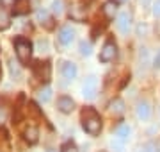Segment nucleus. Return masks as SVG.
Wrapping results in <instances>:
<instances>
[{
  "label": "nucleus",
  "instance_id": "nucleus-22",
  "mask_svg": "<svg viewBox=\"0 0 160 152\" xmlns=\"http://www.w3.org/2000/svg\"><path fill=\"white\" fill-rule=\"evenodd\" d=\"M61 152H78V149H77V145H75L73 141H66L61 147Z\"/></svg>",
  "mask_w": 160,
  "mask_h": 152
},
{
  "label": "nucleus",
  "instance_id": "nucleus-11",
  "mask_svg": "<svg viewBox=\"0 0 160 152\" xmlns=\"http://www.w3.org/2000/svg\"><path fill=\"white\" fill-rule=\"evenodd\" d=\"M36 18H38V22H39L45 29H53V18H52V14L46 9H39V11L36 13Z\"/></svg>",
  "mask_w": 160,
  "mask_h": 152
},
{
  "label": "nucleus",
  "instance_id": "nucleus-31",
  "mask_svg": "<svg viewBox=\"0 0 160 152\" xmlns=\"http://www.w3.org/2000/svg\"><path fill=\"white\" fill-rule=\"evenodd\" d=\"M0 152H9V150H7V149H0Z\"/></svg>",
  "mask_w": 160,
  "mask_h": 152
},
{
  "label": "nucleus",
  "instance_id": "nucleus-21",
  "mask_svg": "<svg viewBox=\"0 0 160 152\" xmlns=\"http://www.w3.org/2000/svg\"><path fill=\"white\" fill-rule=\"evenodd\" d=\"M80 54H82V56H91V43L80 41Z\"/></svg>",
  "mask_w": 160,
  "mask_h": 152
},
{
  "label": "nucleus",
  "instance_id": "nucleus-30",
  "mask_svg": "<svg viewBox=\"0 0 160 152\" xmlns=\"http://www.w3.org/2000/svg\"><path fill=\"white\" fill-rule=\"evenodd\" d=\"M141 2H142V6H148V4L151 2V0H141Z\"/></svg>",
  "mask_w": 160,
  "mask_h": 152
},
{
  "label": "nucleus",
  "instance_id": "nucleus-19",
  "mask_svg": "<svg viewBox=\"0 0 160 152\" xmlns=\"http://www.w3.org/2000/svg\"><path fill=\"white\" fill-rule=\"evenodd\" d=\"M9 72H11V75L14 77V79H20V77H22V70H20V66H18V63L14 59L9 61Z\"/></svg>",
  "mask_w": 160,
  "mask_h": 152
},
{
  "label": "nucleus",
  "instance_id": "nucleus-28",
  "mask_svg": "<svg viewBox=\"0 0 160 152\" xmlns=\"http://www.w3.org/2000/svg\"><path fill=\"white\" fill-rule=\"evenodd\" d=\"M0 4L4 7H11V6H14V0H0Z\"/></svg>",
  "mask_w": 160,
  "mask_h": 152
},
{
  "label": "nucleus",
  "instance_id": "nucleus-23",
  "mask_svg": "<svg viewBox=\"0 0 160 152\" xmlns=\"http://www.w3.org/2000/svg\"><path fill=\"white\" fill-rule=\"evenodd\" d=\"M110 147H112V150L114 152H123V141L121 140H112Z\"/></svg>",
  "mask_w": 160,
  "mask_h": 152
},
{
  "label": "nucleus",
  "instance_id": "nucleus-25",
  "mask_svg": "<svg viewBox=\"0 0 160 152\" xmlns=\"http://www.w3.org/2000/svg\"><path fill=\"white\" fill-rule=\"evenodd\" d=\"M153 14L157 18H160V0H155L153 2Z\"/></svg>",
  "mask_w": 160,
  "mask_h": 152
},
{
  "label": "nucleus",
  "instance_id": "nucleus-6",
  "mask_svg": "<svg viewBox=\"0 0 160 152\" xmlns=\"http://www.w3.org/2000/svg\"><path fill=\"white\" fill-rule=\"evenodd\" d=\"M96 91H98V79L94 75H89L84 81V86H82V95L86 97L87 100H91L96 97Z\"/></svg>",
  "mask_w": 160,
  "mask_h": 152
},
{
  "label": "nucleus",
  "instance_id": "nucleus-16",
  "mask_svg": "<svg viewBox=\"0 0 160 152\" xmlns=\"http://www.w3.org/2000/svg\"><path fill=\"white\" fill-rule=\"evenodd\" d=\"M69 18H71V20H77V22H82V20H84V7L73 6L69 9Z\"/></svg>",
  "mask_w": 160,
  "mask_h": 152
},
{
  "label": "nucleus",
  "instance_id": "nucleus-26",
  "mask_svg": "<svg viewBox=\"0 0 160 152\" xmlns=\"http://www.w3.org/2000/svg\"><path fill=\"white\" fill-rule=\"evenodd\" d=\"M146 152H160V149L155 145V143H148V145H146Z\"/></svg>",
  "mask_w": 160,
  "mask_h": 152
},
{
  "label": "nucleus",
  "instance_id": "nucleus-18",
  "mask_svg": "<svg viewBox=\"0 0 160 152\" xmlns=\"http://www.w3.org/2000/svg\"><path fill=\"white\" fill-rule=\"evenodd\" d=\"M11 27V16L4 9H0V30H6Z\"/></svg>",
  "mask_w": 160,
  "mask_h": 152
},
{
  "label": "nucleus",
  "instance_id": "nucleus-29",
  "mask_svg": "<svg viewBox=\"0 0 160 152\" xmlns=\"http://www.w3.org/2000/svg\"><path fill=\"white\" fill-rule=\"evenodd\" d=\"M4 120H6V109L0 107V122H4Z\"/></svg>",
  "mask_w": 160,
  "mask_h": 152
},
{
  "label": "nucleus",
  "instance_id": "nucleus-12",
  "mask_svg": "<svg viewBox=\"0 0 160 152\" xmlns=\"http://www.w3.org/2000/svg\"><path fill=\"white\" fill-rule=\"evenodd\" d=\"M30 11V0H14V6H12V13L16 16L27 14Z\"/></svg>",
  "mask_w": 160,
  "mask_h": 152
},
{
  "label": "nucleus",
  "instance_id": "nucleus-24",
  "mask_svg": "<svg viewBox=\"0 0 160 152\" xmlns=\"http://www.w3.org/2000/svg\"><path fill=\"white\" fill-rule=\"evenodd\" d=\"M52 7H53V13L61 14V13H62V0H53Z\"/></svg>",
  "mask_w": 160,
  "mask_h": 152
},
{
  "label": "nucleus",
  "instance_id": "nucleus-17",
  "mask_svg": "<svg viewBox=\"0 0 160 152\" xmlns=\"http://www.w3.org/2000/svg\"><path fill=\"white\" fill-rule=\"evenodd\" d=\"M116 136H118L121 141L128 140V136H130V127H128L126 123H121V125H118V129H116Z\"/></svg>",
  "mask_w": 160,
  "mask_h": 152
},
{
  "label": "nucleus",
  "instance_id": "nucleus-3",
  "mask_svg": "<svg viewBox=\"0 0 160 152\" xmlns=\"http://www.w3.org/2000/svg\"><path fill=\"white\" fill-rule=\"evenodd\" d=\"M34 75L41 82H48L52 77V64L50 61H38L34 64Z\"/></svg>",
  "mask_w": 160,
  "mask_h": 152
},
{
  "label": "nucleus",
  "instance_id": "nucleus-32",
  "mask_svg": "<svg viewBox=\"0 0 160 152\" xmlns=\"http://www.w3.org/2000/svg\"><path fill=\"white\" fill-rule=\"evenodd\" d=\"M0 79H2V66H0Z\"/></svg>",
  "mask_w": 160,
  "mask_h": 152
},
{
  "label": "nucleus",
  "instance_id": "nucleus-15",
  "mask_svg": "<svg viewBox=\"0 0 160 152\" xmlns=\"http://www.w3.org/2000/svg\"><path fill=\"white\" fill-rule=\"evenodd\" d=\"M109 111H110V113H114V115H123V113H125V102H123L121 99L110 100Z\"/></svg>",
  "mask_w": 160,
  "mask_h": 152
},
{
  "label": "nucleus",
  "instance_id": "nucleus-2",
  "mask_svg": "<svg viewBox=\"0 0 160 152\" xmlns=\"http://www.w3.org/2000/svg\"><path fill=\"white\" fill-rule=\"evenodd\" d=\"M14 50H16L18 61L22 64L30 63V57H32V43H30V40L23 38V36H18L14 40Z\"/></svg>",
  "mask_w": 160,
  "mask_h": 152
},
{
  "label": "nucleus",
  "instance_id": "nucleus-5",
  "mask_svg": "<svg viewBox=\"0 0 160 152\" xmlns=\"http://www.w3.org/2000/svg\"><path fill=\"white\" fill-rule=\"evenodd\" d=\"M118 57V47H116L114 41H107L100 50V61L102 63H110Z\"/></svg>",
  "mask_w": 160,
  "mask_h": 152
},
{
  "label": "nucleus",
  "instance_id": "nucleus-10",
  "mask_svg": "<svg viewBox=\"0 0 160 152\" xmlns=\"http://www.w3.org/2000/svg\"><path fill=\"white\" fill-rule=\"evenodd\" d=\"M61 73H62V77L66 79V81H73L75 77H77V73H78V70H77V64L71 63V61L62 63V66H61Z\"/></svg>",
  "mask_w": 160,
  "mask_h": 152
},
{
  "label": "nucleus",
  "instance_id": "nucleus-4",
  "mask_svg": "<svg viewBox=\"0 0 160 152\" xmlns=\"http://www.w3.org/2000/svg\"><path fill=\"white\" fill-rule=\"evenodd\" d=\"M116 27L121 34H128L132 29V13L130 11H121L116 16Z\"/></svg>",
  "mask_w": 160,
  "mask_h": 152
},
{
  "label": "nucleus",
  "instance_id": "nucleus-27",
  "mask_svg": "<svg viewBox=\"0 0 160 152\" xmlns=\"http://www.w3.org/2000/svg\"><path fill=\"white\" fill-rule=\"evenodd\" d=\"M153 66L155 68H160V50L157 52V56H155V59H153Z\"/></svg>",
  "mask_w": 160,
  "mask_h": 152
},
{
  "label": "nucleus",
  "instance_id": "nucleus-14",
  "mask_svg": "<svg viewBox=\"0 0 160 152\" xmlns=\"http://www.w3.org/2000/svg\"><path fill=\"white\" fill-rule=\"evenodd\" d=\"M38 136H39V131H38L36 125H27V127L23 129V138H25V141L36 143L38 141Z\"/></svg>",
  "mask_w": 160,
  "mask_h": 152
},
{
  "label": "nucleus",
  "instance_id": "nucleus-1",
  "mask_svg": "<svg viewBox=\"0 0 160 152\" xmlns=\"http://www.w3.org/2000/svg\"><path fill=\"white\" fill-rule=\"evenodd\" d=\"M80 120H82V127L87 134L96 136L100 134L102 131V118L98 115V111L94 107H84L82 109V115H80Z\"/></svg>",
  "mask_w": 160,
  "mask_h": 152
},
{
  "label": "nucleus",
  "instance_id": "nucleus-33",
  "mask_svg": "<svg viewBox=\"0 0 160 152\" xmlns=\"http://www.w3.org/2000/svg\"><path fill=\"white\" fill-rule=\"evenodd\" d=\"M46 152H57V150H46Z\"/></svg>",
  "mask_w": 160,
  "mask_h": 152
},
{
  "label": "nucleus",
  "instance_id": "nucleus-9",
  "mask_svg": "<svg viewBox=\"0 0 160 152\" xmlns=\"http://www.w3.org/2000/svg\"><path fill=\"white\" fill-rule=\"evenodd\" d=\"M75 40V30L69 25H64L62 29L59 30V43L61 45H71Z\"/></svg>",
  "mask_w": 160,
  "mask_h": 152
},
{
  "label": "nucleus",
  "instance_id": "nucleus-20",
  "mask_svg": "<svg viewBox=\"0 0 160 152\" xmlns=\"http://www.w3.org/2000/svg\"><path fill=\"white\" fill-rule=\"evenodd\" d=\"M38 97H39V100H41V102H48V100H50V97H52V90L48 88V86H45L43 90H39V93H38Z\"/></svg>",
  "mask_w": 160,
  "mask_h": 152
},
{
  "label": "nucleus",
  "instance_id": "nucleus-8",
  "mask_svg": "<svg viewBox=\"0 0 160 152\" xmlns=\"http://www.w3.org/2000/svg\"><path fill=\"white\" fill-rule=\"evenodd\" d=\"M57 109L61 113H64V115H68V113H71L75 109V100L71 99V97H68V95L59 97L57 99Z\"/></svg>",
  "mask_w": 160,
  "mask_h": 152
},
{
  "label": "nucleus",
  "instance_id": "nucleus-7",
  "mask_svg": "<svg viewBox=\"0 0 160 152\" xmlns=\"http://www.w3.org/2000/svg\"><path fill=\"white\" fill-rule=\"evenodd\" d=\"M135 117H137L141 122L149 120V117H151V106H149L148 100H141V102H137V107H135Z\"/></svg>",
  "mask_w": 160,
  "mask_h": 152
},
{
  "label": "nucleus",
  "instance_id": "nucleus-13",
  "mask_svg": "<svg viewBox=\"0 0 160 152\" xmlns=\"http://www.w3.org/2000/svg\"><path fill=\"white\" fill-rule=\"evenodd\" d=\"M102 11H103V14H105L107 20H112L114 14L118 13V0H107V2L103 4Z\"/></svg>",
  "mask_w": 160,
  "mask_h": 152
}]
</instances>
